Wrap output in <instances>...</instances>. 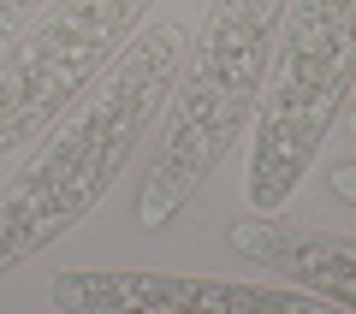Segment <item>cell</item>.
Returning <instances> with one entry per match:
<instances>
[{
  "label": "cell",
  "instance_id": "cell-1",
  "mask_svg": "<svg viewBox=\"0 0 356 314\" xmlns=\"http://www.w3.org/2000/svg\"><path fill=\"white\" fill-rule=\"evenodd\" d=\"M184 65V30L149 24L107 60V72L42 131V149L0 190V279L36 261L60 243L77 220L95 214V201L113 178L137 160L143 137L161 125V107Z\"/></svg>",
  "mask_w": 356,
  "mask_h": 314
},
{
  "label": "cell",
  "instance_id": "cell-5",
  "mask_svg": "<svg viewBox=\"0 0 356 314\" xmlns=\"http://www.w3.org/2000/svg\"><path fill=\"white\" fill-rule=\"evenodd\" d=\"M60 314H332L327 297L303 285H250V279L137 273V267H65L48 279Z\"/></svg>",
  "mask_w": 356,
  "mask_h": 314
},
{
  "label": "cell",
  "instance_id": "cell-3",
  "mask_svg": "<svg viewBox=\"0 0 356 314\" xmlns=\"http://www.w3.org/2000/svg\"><path fill=\"white\" fill-rule=\"evenodd\" d=\"M356 89V0H285L267 89L255 107L250 196L255 214H280L285 196L321 160L344 101Z\"/></svg>",
  "mask_w": 356,
  "mask_h": 314
},
{
  "label": "cell",
  "instance_id": "cell-4",
  "mask_svg": "<svg viewBox=\"0 0 356 314\" xmlns=\"http://www.w3.org/2000/svg\"><path fill=\"white\" fill-rule=\"evenodd\" d=\"M154 0H48L0 53V154L36 142L143 30Z\"/></svg>",
  "mask_w": 356,
  "mask_h": 314
},
{
  "label": "cell",
  "instance_id": "cell-6",
  "mask_svg": "<svg viewBox=\"0 0 356 314\" xmlns=\"http://www.w3.org/2000/svg\"><path fill=\"white\" fill-rule=\"evenodd\" d=\"M226 243L243 261L280 273L285 285H303L315 297H327L332 308L356 314V238L297 226V220H280V214H255V220H232Z\"/></svg>",
  "mask_w": 356,
  "mask_h": 314
},
{
  "label": "cell",
  "instance_id": "cell-9",
  "mask_svg": "<svg viewBox=\"0 0 356 314\" xmlns=\"http://www.w3.org/2000/svg\"><path fill=\"white\" fill-rule=\"evenodd\" d=\"M344 125H350V137H356V107H350V119H344Z\"/></svg>",
  "mask_w": 356,
  "mask_h": 314
},
{
  "label": "cell",
  "instance_id": "cell-2",
  "mask_svg": "<svg viewBox=\"0 0 356 314\" xmlns=\"http://www.w3.org/2000/svg\"><path fill=\"white\" fill-rule=\"evenodd\" d=\"M280 18L285 0H208L202 6V24L184 42V65L161 107L154 149L143 160V184L131 201L143 231L172 226L220 172L238 131L255 119L273 42H280Z\"/></svg>",
  "mask_w": 356,
  "mask_h": 314
},
{
  "label": "cell",
  "instance_id": "cell-8",
  "mask_svg": "<svg viewBox=\"0 0 356 314\" xmlns=\"http://www.w3.org/2000/svg\"><path fill=\"white\" fill-rule=\"evenodd\" d=\"M327 196L344 201V208H356V160H339V166L327 172Z\"/></svg>",
  "mask_w": 356,
  "mask_h": 314
},
{
  "label": "cell",
  "instance_id": "cell-7",
  "mask_svg": "<svg viewBox=\"0 0 356 314\" xmlns=\"http://www.w3.org/2000/svg\"><path fill=\"white\" fill-rule=\"evenodd\" d=\"M42 6H48V0H0V48H6V42H13L18 30L30 24Z\"/></svg>",
  "mask_w": 356,
  "mask_h": 314
}]
</instances>
